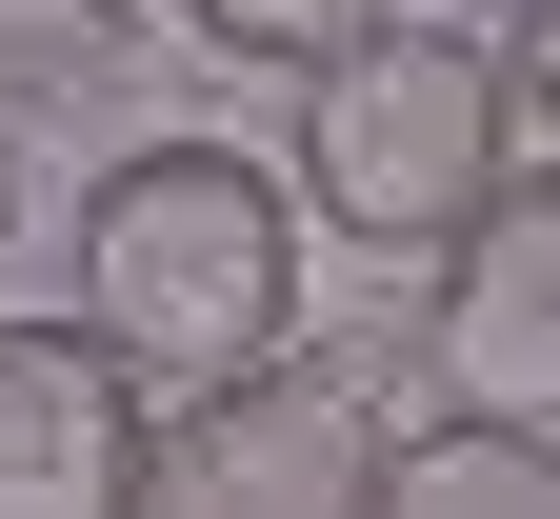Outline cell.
Listing matches in <instances>:
<instances>
[{
  "instance_id": "1",
  "label": "cell",
  "mask_w": 560,
  "mask_h": 519,
  "mask_svg": "<svg viewBox=\"0 0 560 519\" xmlns=\"http://www.w3.org/2000/svg\"><path fill=\"white\" fill-rule=\"evenodd\" d=\"M81 320L140 380H241L301 340V161H260L221 120H161L81 180Z\"/></svg>"
},
{
  "instance_id": "2",
  "label": "cell",
  "mask_w": 560,
  "mask_h": 519,
  "mask_svg": "<svg viewBox=\"0 0 560 519\" xmlns=\"http://www.w3.org/2000/svg\"><path fill=\"white\" fill-rule=\"evenodd\" d=\"M301 220L361 260H441L480 200L521 180V60L480 21H361L340 60H301Z\"/></svg>"
},
{
  "instance_id": "3",
  "label": "cell",
  "mask_w": 560,
  "mask_h": 519,
  "mask_svg": "<svg viewBox=\"0 0 560 519\" xmlns=\"http://www.w3.org/2000/svg\"><path fill=\"white\" fill-rule=\"evenodd\" d=\"M140 499H221V519H301V499H381V400L340 359H241V380H180L161 400V460Z\"/></svg>"
},
{
  "instance_id": "4",
  "label": "cell",
  "mask_w": 560,
  "mask_h": 519,
  "mask_svg": "<svg viewBox=\"0 0 560 519\" xmlns=\"http://www.w3.org/2000/svg\"><path fill=\"white\" fill-rule=\"evenodd\" d=\"M161 460V380L101 320H0V519H101Z\"/></svg>"
},
{
  "instance_id": "5",
  "label": "cell",
  "mask_w": 560,
  "mask_h": 519,
  "mask_svg": "<svg viewBox=\"0 0 560 519\" xmlns=\"http://www.w3.org/2000/svg\"><path fill=\"white\" fill-rule=\"evenodd\" d=\"M420 340H441V380H460V400L560 420V180H540V161L441 240V320H420Z\"/></svg>"
},
{
  "instance_id": "6",
  "label": "cell",
  "mask_w": 560,
  "mask_h": 519,
  "mask_svg": "<svg viewBox=\"0 0 560 519\" xmlns=\"http://www.w3.org/2000/svg\"><path fill=\"white\" fill-rule=\"evenodd\" d=\"M140 0H0V140H120V101H140Z\"/></svg>"
},
{
  "instance_id": "7",
  "label": "cell",
  "mask_w": 560,
  "mask_h": 519,
  "mask_svg": "<svg viewBox=\"0 0 560 519\" xmlns=\"http://www.w3.org/2000/svg\"><path fill=\"white\" fill-rule=\"evenodd\" d=\"M381 499L400 519H560V420L441 380V420H381Z\"/></svg>"
},
{
  "instance_id": "8",
  "label": "cell",
  "mask_w": 560,
  "mask_h": 519,
  "mask_svg": "<svg viewBox=\"0 0 560 519\" xmlns=\"http://www.w3.org/2000/svg\"><path fill=\"white\" fill-rule=\"evenodd\" d=\"M361 21H400V0H180L200 60H260V81H301V60H340Z\"/></svg>"
},
{
  "instance_id": "9",
  "label": "cell",
  "mask_w": 560,
  "mask_h": 519,
  "mask_svg": "<svg viewBox=\"0 0 560 519\" xmlns=\"http://www.w3.org/2000/svg\"><path fill=\"white\" fill-rule=\"evenodd\" d=\"M501 60H521V120L560 140V0H501Z\"/></svg>"
},
{
  "instance_id": "10",
  "label": "cell",
  "mask_w": 560,
  "mask_h": 519,
  "mask_svg": "<svg viewBox=\"0 0 560 519\" xmlns=\"http://www.w3.org/2000/svg\"><path fill=\"white\" fill-rule=\"evenodd\" d=\"M0 260H21V140H0Z\"/></svg>"
}]
</instances>
